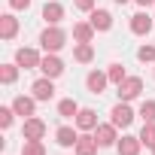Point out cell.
Masks as SVG:
<instances>
[{
	"instance_id": "cell-28",
	"label": "cell",
	"mask_w": 155,
	"mask_h": 155,
	"mask_svg": "<svg viewBox=\"0 0 155 155\" xmlns=\"http://www.w3.org/2000/svg\"><path fill=\"white\" fill-rule=\"evenodd\" d=\"M137 61H149V64H155V46H140L137 49Z\"/></svg>"
},
{
	"instance_id": "cell-14",
	"label": "cell",
	"mask_w": 155,
	"mask_h": 155,
	"mask_svg": "<svg viewBox=\"0 0 155 155\" xmlns=\"http://www.w3.org/2000/svg\"><path fill=\"white\" fill-rule=\"evenodd\" d=\"M76 128H79V131H94L97 128V113L94 110H88V107H82L79 113H76Z\"/></svg>"
},
{
	"instance_id": "cell-1",
	"label": "cell",
	"mask_w": 155,
	"mask_h": 155,
	"mask_svg": "<svg viewBox=\"0 0 155 155\" xmlns=\"http://www.w3.org/2000/svg\"><path fill=\"white\" fill-rule=\"evenodd\" d=\"M40 46L46 49V52H52V55H58L64 46H67V34L58 28V25H49L43 34H40Z\"/></svg>"
},
{
	"instance_id": "cell-8",
	"label": "cell",
	"mask_w": 155,
	"mask_h": 155,
	"mask_svg": "<svg viewBox=\"0 0 155 155\" xmlns=\"http://www.w3.org/2000/svg\"><path fill=\"white\" fill-rule=\"evenodd\" d=\"M40 70H43V76H49V79H58V76L64 73V61H61L58 55L46 52V55H43V64H40Z\"/></svg>"
},
{
	"instance_id": "cell-17",
	"label": "cell",
	"mask_w": 155,
	"mask_h": 155,
	"mask_svg": "<svg viewBox=\"0 0 155 155\" xmlns=\"http://www.w3.org/2000/svg\"><path fill=\"white\" fill-rule=\"evenodd\" d=\"M152 31V18L146 15V12H137V15H131V34H137V37H146Z\"/></svg>"
},
{
	"instance_id": "cell-6",
	"label": "cell",
	"mask_w": 155,
	"mask_h": 155,
	"mask_svg": "<svg viewBox=\"0 0 155 155\" xmlns=\"http://www.w3.org/2000/svg\"><path fill=\"white\" fill-rule=\"evenodd\" d=\"M21 137H25V140H43V137H46V122L37 119V116L25 119V125H21Z\"/></svg>"
},
{
	"instance_id": "cell-29",
	"label": "cell",
	"mask_w": 155,
	"mask_h": 155,
	"mask_svg": "<svg viewBox=\"0 0 155 155\" xmlns=\"http://www.w3.org/2000/svg\"><path fill=\"white\" fill-rule=\"evenodd\" d=\"M73 6L79 9V12H91V9H94L97 3H94V0H73Z\"/></svg>"
},
{
	"instance_id": "cell-15",
	"label": "cell",
	"mask_w": 155,
	"mask_h": 155,
	"mask_svg": "<svg viewBox=\"0 0 155 155\" xmlns=\"http://www.w3.org/2000/svg\"><path fill=\"white\" fill-rule=\"evenodd\" d=\"M43 18H46V25H61V21H64V6L58 3V0H46Z\"/></svg>"
},
{
	"instance_id": "cell-16",
	"label": "cell",
	"mask_w": 155,
	"mask_h": 155,
	"mask_svg": "<svg viewBox=\"0 0 155 155\" xmlns=\"http://www.w3.org/2000/svg\"><path fill=\"white\" fill-rule=\"evenodd\" d=\"M140 137H134V134H125V137H119V143H116V149H119V155H140Z\"/></svg>"
},
{
	"instance_id": "cell-3",
	"label": "cell",
	"mask_w": 155,
	"mask_h": 155,
	"mask_svg": "<svg viewBox=\"0 0 155 155\" xmlns=\"http://www.w3.org/2000/svg\"><path fill=\"white\" fill-rule=\"evenodd\" d=\"M110 122H113L116 128H128V125L134 122V110H131V104H128V101H119V104L110 110Z\"/></svg>"
},
{
	"instance_id": "cell-18",
	"label": "cell",
	"mask_w": 155,
	"mask_h": 155,
	"mask_svg": "<svg viewBox=\"0 0 155 155\" xmlns=\"http://www.w3.org/2000/svg\"><path fill=\"white\" fill-rule=\"evenodd\" d=\"M15 34H18V18H15L12 12L0 15V37H3V40H12Z\"/></svg>"
},
{
	"instance_id": "cell-25",
	"label": "cell",
	"mask_w": 155,
	"mask_h": 155,
	"mask_svg": "<svg viewBox=\"0 0 155 155\" xmlns=\"http://www.w3.org/2000/svg\"><path fill=\"white\" fill-rule=\"evenodd\" d=\"M107 76H110V82H116V85L128 79V73H125V67H122V64H110V67H107Z\"/></svg>"
},
{
	"instance_id": "cell-26",
	"label": "cell",
	"mask_w": 155,
	"mask_h": 155,
	"mask_svg": "<svg viewBox=\"0 0 155 155\" xmlns=\"http://www.w3.org/2000/svg\"><path fill=\"white\" fill-rule=\"evenodd\" d=\"M137 116H140L143 122H155V101H143L140 110H137Z\"/></svg>"
},
{
	"instance_id": "cell-4",
	"label": "cell",
	"mask_w": 155,
	"mask_h": 155,
	"mask_svg": "<svg viewBox=\"0 0 155 155\" xmlns=\"http://www.w3.org/2000/svg\"><path fill=\"white\" fill-rule=\"evenodd\" d=\"M15 64H18L21 70H40L43 55H40L37 49H18V52H15Z\"/></svg>"
},
{
	"instance_id": "cell-2",
	"label": "cell",
	"mask_w": 155,
	"mask_h": 155,
	"mask_svg": "<svg viewBox=\"0 0 155 155\" xmlns=\"http://www.w3.org/2000/svg\"><path fill=\"white\" fill-rule=\"evenodd\" d=\"M116 88H119V91H116L119 101H128V104H131L134 97H140V91H143V79H140V76H128V79L119 82Z\"/></svg>"
},
{
	"instance_id": "cell-23",
	"label": "cell",
	"mask_w": 155,
	"mask_h": 155,
	"mask_svg": "<svg viewBox=\"0 0 155 155\" xmlns=\"http://www.w3.org/2000/svg\"><path fill=\"white\" fill-rule=\"evenodd\" d=\"M140 143L155 149V122H143V131H140Z\"/></svg>"
},
{
	"instance_id": "cell-19",
	"label": "cell",
	"mask_w": 155,
	"mask_h": 155,
	"mask_svg": "<svg viewBox=\"0 0 155 155\" xmlns=\"http://www.w3.org/2000/svg\"><path fill=\"white\" fill-rule=\"evenodd\" d=\"M94 34H97V31L91 28V21H76V25H73V40H76V43H91Z\"/></svg>"
},
{
	"instance_id": "cell-31",
	"label": "cell",
	"mask_w": 155,
	"mask_h": 155,
	"mask_svg": "<svg viewBox=\"0 0 155 155\" xmlns=\"http://www.w3.org/2000/svg\"><path fill=\"white\" fill-rule=\"evenodd\" d=\"M134 3H137V6H143V9H146V6H155V0H134Z\"/></svg>"
},
{
	"instance_id": "cell-11",
	"label": "cell",
	"mask_w": 155,
	"mask_h": 155,
	"mask_svg": "<svg viewBox=\"0 0 155 155\" xmlns=\"http://www.w3.org/2000/svg\"><path fill=\"white\" fill-rule=\"evenodd\" d=\"M76 155H97V149H101V143H97V137L94 134H79V140H76Z\"/></svg>"
},
{
	"instance_id": "cell-22",
	"label": "cell",
	"mask_w": 155,
	"mask_h": 155,
	"mask_svg": "<svg viewBox=\"0 0 155 155\" xmlns=\"http://www.w3.org/2000/svg\"><path fill=\"white\" fill-rule=\"evenodd\" d=\"M18 64H3V67H0V82H3V85H12L15 79H18Z\"/></svg>"
},
{
	"instance_id": "cell-7",
	"label": "cell",
	"mask_w": 155,
	"mask_h": 155,
	"mask_svg": "<svg viewBox=\"0 0 155 155\" xmlns=\"http://www.w3.org/2000/svg\"><path fill=\"white\" fill-rule=\"evenodd\" d=\"M94 137H97L101 149H104V146H116V143H119V128H116L113 122H104V125L94 128Z\"/></svg>"
},
{
	"instance_id": "cell-33",
	"label": "cell",
	"mask_w": 155,
	"mask_h": 155,
	"mask_svg": "<svg viewBox=\"0 0 155 155\" xmlns=\"http://www.w3.org/2000/svg\"><path fill=\"white\" fill-rule=\"evenodd\" d=\"M152 155H155V149H152Z\"/></svg>"
},
{
	"instance_id": "cell-20",
	"label": "cell",
	"mask_w": 155,
	"mask_h": 155,
	"mask_svg": "<svg viewBox=\"0 0 155 155\" xmlns=\"http://www.w3.org/2000/svg\"><path fill=\"white\" fill-rule=\"evenodd\" d=\"M79 110H82V107L76 104L73 97H64V101L58 104V116H61V119H76V113H79Z\"/></svg>"
},
{
	"instance_id": "cell-5",
	"label": "cell",
	"mask_w": 155,
	"mask_h": 155,
	"mask_svg": "<svg viewBox=\"0 0 155 155\" xmlns=\"http://www.w3.org/2000/svg\"><path fill=\"white\" fill-rule=\"evenodd\" d=\"M12 110H15V116L31 119V116H37V97H34V94H18V97L12 101Z\"/></svg>"
},
{
	"instance_id": "cell-12",
	"label": "cell",
	"mask_w": 155,
	"mask_h": 155,
	"mask_svg": "<svg viewBox=\"0 0 155 155\" xmlns=\"http://www.w3.org/2000/svg\"><path fill=\"white\" fill-rule=\"evenodd\" d=\"M76 140H79V131L70 128V125H61V128L55 131V143H58L61 149H73V146H76Z\"/></svg>"
},
{
	"instance_id": "cell-27",
	"label": "cell",
	"mask_w": 155,
	"mask_h": 155,
	"mask_svg": "<svg viewBox=\"0 0 155 155\" xmlns=\"http://www.w3.org/2000/svg\"><path fill=\"white\" fill-rule=\"evenodd\" d=\"M12 122H15V110H12V104L9 107H0V128H12Z\"/></svg>"
},
{
	"instance_id": "cell-13",
	"label": "cell",
	"mask_w": 155,
	"mask_h": 155,
	"mask_svg": "<svg viewBox=\"0 0 155 155\" xmlns=\"http://www.w3.org/2000/svg\"><path fill=\"white\" fill-rule=\"evenodd\" d=\"M88 21H91V28H94V31H101V34L113 28V15H110L107 9H97V6L88 12Z\"/></svg>"
},
{
	"instance_id": "cell-9",
	"label": "cell",
	"mask_w": 155,
	"mask_h": 155,
	"mask_svg": "<svg viewBox=\"0 0 155 155\" xmlns=\"http://www.w3.org/2000/svg\"><path fill=\"white\" fill-rule=\"evenodd\" d=\"M107 82H110L107 70H91V73L85 76V88H88L91 94H104V91H107Z\"/></svg>"
},
{
	"instance_id": "cell-30",
	"label": "cell",
	"mask_w": 155,
	"mask_h": 155,
	"mask_svg": "<svg viewBox=\"0 0 155 155\" xmlns=\"http://www.w3.org/2000/svg\"><path fill=\"white\" fill-rule=\"evenodd\" d=\"M9 6H12V9H28L31 0H9Z\"/></svg>"
},
{
	"instance_id": "cell-10",
	"label": "cell",
	"mask_w": 155,
	"mask_h": 155,
	"mask_svg": "<svg viewBox=\"0 0 155 155\" xmlns=\"http://www.w3.org/2000/svg\"><path fill=\"white\" fill-rule=\"evenodd\" d=\"M31 94L37 101H52L55 97V79H49V76H43V79H37L31 85Z\"/></svg>"
},
{
	"instance_id": "cell-32",
	"label": "cell",
	"mask_w": 155,
	"mask_h": 155,
	"mask_svg": "<svg viewBox=\"0 0 155 155\" xmlns=\"http://www.w3.org/2000/svg\"><path fill=\"white\" fill-rule=\"evenodd\" d=\"M116 3H119V6H125V3H131V0H116Z\"/></svg>"
},
{
	"instance_id": "cell-21",
	"label": "cell",
	"mask_w": 155,
	"mask_h": 155,
	"mask_svg": "<svg viewBox=\"0 0 155 155\" xmlns=\"http://www.w3.org/2000/svg\"><path fill=\"white\" fill-rule=\"evenodd\" d=\"M73 58L79 61V64H88V61L94 58V46H91V43H76V49H73Z\"/></svg>"
},
{
	"instance_id": "cell-24",
	"label": "cell",
	"mask_w": 155,
	"mask_h": 155,
	"mask_svg": "<svg viewBox=\"0 0 155 155\" xmlns=\"http://www.w3.org/2000/svg\"><path fill=\"white\" fill-rule=\"evenodd\" d=\"M21 155H46V146H43V140H25V146H21Z\"/></svg>"
}]
</instances>
